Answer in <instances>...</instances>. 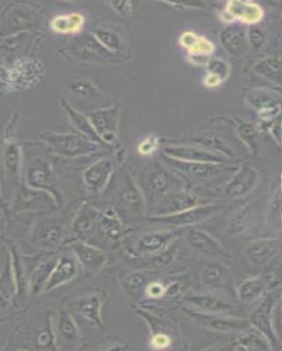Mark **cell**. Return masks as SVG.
Returning <instances> with one entry per match:
<instances>
[{
	"mask_svg": "<svg viewBox=\"0 0 282 351\" xmlns=\"http://www.w3.org/2000/svg\"><path fill=\"white\" fill-rule=\"evenodd\" d=\"M222 209L218 204H203L196 208L186 210L172 215L153 216L150 219V223L163 226V227L174 228L181 230L183 228L193 227L211 219Z\"/></svg>",
	"mask_w": 282,
	"mask_h": 351,
	"instance_id": "1",
	"label": "cell"
},
{
	"mask_svg": "<svg viewBox=\"0 0 282 351\" xmlns=\"http://www.w3.org/2000/svg\"><path fill=\"white\" fill-rule=\"evenodd\" d=\"M165 164L171 169H175L178 173L198 180H212L224 178L226 175H233L237 171L236 166L213 162H184L180 160L168 158L164 156Z\"/></svg>",
	"mask_w": 282,
	"mask_h": 351,
	"instance_id": "2",
	"label": "cell"
},
{
	"mask_svg": "<svg viewBox=\"0 0 282 351\" xmlns=\"http://www.w3.org/2000/svg\"><path fill=\"white\" fill-rule=\"evenodd\" d=\"M64 222L58 219L45 218L34 224L30 240L34 246L51 250L58 247L64 237Z\"/></svg>",
	"mask_w": 282,
	"mask_h": 351,
	"instance_id": "3",
	"label": "cell"
},
{
	"mask_svg": "<svg viewBox=\"0 0 282 351\" xmlns=\"http://www.w3.org/2000/svg\"><path fill=\"white\" fill-rule=\"evenodd\" d=\"M45 140L56 152L65 156L89 155L98 149L96 143L72 134H52Z\"/></svg>",
	"mask_w": 282,
	"mask_h": 351,
	"instance_id": "4",
	"label": "cell"
},
{
	"mask_svg": "<svg viewBox=\"0 0 282 351\" xmlns=\"http://www.w3.org/2000/svg\"><path fill=\"white\" fill-rule=\"evenodd\" d=\"M15 212L45 211L55 208L54 197L46 191L21 187L14 202Z\"/></svg>",
	"mask_w": 282,
	"mask_h": 351,
	"instance_id": "5",
	"label": "cell"
},
{
	"mask_svg": "<svg viewBox=\"0 0 282 351\" xmlns=\"http://www.w3.org/2000/svg\"><path fill=\"white\" fill-rule=\"evenodd\" d=\"M187 313L199 324L220 333L242 332L252 327L249 319H247L226 317V316L224 317V316L209 315V313L196 312L192 310H189Z\"/></svg>",
	"mask_w": 282,
	"mask_h": 351,
	"instance_id": "6",
	"label": "cell"
},
{
	"mask_svg": "<svg viewBox=\"0 0 282 351\" xmlns=\"http://www.w3.org/2000/svg\"><path fill=\"white\" fill-rule=\"evenodd\" d=\"M187 243L196 252L216 258H228L230 255L215 238L199 228L190 227L186 234Z\"/></svg>",
	"mask_w": 282,
	"mask_h": 351,
	"instance_id": "7",
	"label": "cell"
},
{
	"mask_svg": "<svg viewBox=\"0 0 282 351\" xmlns=\"http://www.w3.org/2000/svg\"><path fill=\"white\" fill-rule=\"evenodd\" d=\"M259 175L255 169L243 165L237 169L224 188L225 196L238 199L248 195L258 184Z\"/></svg>",
	"mask_w": 282,
	"mask_h": 351,
	"instance_id": "8",
	"label": "cell"
},
{
	"mask_svg": "<svg viewBox=\"0 0 282 351\" xmlns=\"http://www.w3.org/2000/svg\"><path fill=\"white\" fill-rule=\"evenodd\" d=\"M274 306V300L271 294L264 296L259 305L250 313V324L253 328L261 333L270 343L272 349L280 344L272 329L271 324V312Z\"/></svg>",
	"mask_w": 282,
	"mask_h": 351,
	"instance_id": "9",
	"label": "cell"
},
{
	"mask_svg": "<svg viewBox=\"0 0 282 351\" xmlns=\"http://www.w3.org/2000/svg\"><path fill=\"white\" fill-rule=\"evenodd\" d=\"M280 238H263L252 241L244 250L250 262L255 266L268 265L271 260L281 253Z\"/></svg>",
	"mask_w": 282,
	"mask_h": 351,
	"instance_id": "10",
	"label": "cell"
},
{
	"mask_svg": "<svg viewBox=\"0 0 282 351\" xmlns=\"http://www.w3.org/2000/svg\"><path fill=\"white\" fill-rule=\"evenodd\" d=\"M203 205L199 197L185 192H172L166 194L156 206L154 216H165L178 214L186 210Z\"/></svg>",
	"mask_w": 282,
	"mask_h": 351,
	"instance_id": "11",
	"label": "cell"
},
{
	"mask_svg": "<svg viewBox=\"0 0 282 351\" xmlns=\"http://www.w3.org/2000/svg\"><path fill=\"white\" fill-rule=\"evenodd\" d=\"M164 154L168 158L184 162L230 164L226 156L193 147H167L164 149Z\"/></svg>",
	"mask_w": 282,
	"mask_h": 351,
	"instance_id": "12",
	"label": "cell"
},
{
	"mask_svg": "<svg viewBox=\"0 0 282 351\" xmlns=\"http://www.w3.org/2000/svg\"><path fill=\"white\" fill-rule=\"evenodd\" d=\"M51 166L43 158L34 159L27 170V186L34 189L54 193Z\"/></svg>",
	"mask_w": 282,
	"mask_h": 351,
	"instance_id": "13",
	"label": "cell"
},
{
	"mask_svg": "<svg viewBox=\"0 0 282 351\" xmlns=\"http://www.w3.org/2000/svg\"><path fill=\"white\" fill-rule=\"evenodd\" d=\"M118 108H112L93 112L89 121L100 139L106 143L114 142L117 134Z\"/></svg>",
	"mask_w": 282,
	"mask_h": 351,
	"instance_id": "14",
	"label": "cell"
},
{
	"mask_svg": "<svg viewBox=\"0 0 282 351\" xmlns=\"http://www.w3.org/2000/svg\"><path fill=\"white\" fill-rule=\"evenodd\" d=\"M99 213L92 206H84L75 218L71 226V233L78 240L84 241L96 230Z\"/></svg>",
	"mask_w": 282,
	"mask_h": 351,
	"instance_id": "15",
	"label": "cell"
},
{
	"mask_svg": "<svg viewBox=\"0 0 282 351\" xmlns=\"http://www.w3.org/2000/svg\"><path fill=\"white\" fill-rule=\"evenodd\" d=\"M221 43L231 56H242L246 51L248 43L246 28L240 24L231 25L222 33Z\"/></svg>",
	"mask_w": 282,
	"mask_h": 351,
	"instance_id": "16",
	"label": "cell"
},
{
	"mask_svg": "<svg viewBox=\"0 0 282 351\" xmlns=\"http://www.w3.org/2000/svg\"><path fill=\"white\" fill-rule=\"evenodd\" d=\"M113 168H114L113 160L110 158L100 160L84 172V183L93 192H98L108 183Z\"/></svg>",
	"mask_w": 282,
	"mask_h": 351,
	"instance_id": "17",
	"label": "cell"
},
{
	"mask_svg": "<svg viewBox=\"0 0 282 351\" xmlns=\"http://www.w3.org/2000/svg\"><path fill=\"white\" fill-rule=\"evenodd\" d=\"M71 247L78 261L86 271L95 272L105 265L106 260L105 254L96 247L84 243L82 241H75Z\"/></svg>",
	"mask_w": 282,
	"mask_h": 351,
	"instance_id": "18",
	"label": "cell"
},
{
	"mask_svg": "<svg viewBox=\"0 0 282 351\" xmlns=\"http://www.w3.org/2000/svg\"><path fill=\"white\" fill-rule=\"evenodd\" d=\"M185 302L196 307L200 313L209 315L234 311L235 306L225 300L211 295H192L184 298Z\"/></svg>",
	"mask_w": 282,
	"mask_h": 351,
	"instance_id": "19",
	"label": "cell"
},
{
	"mask_svg": "<svg viewBox=\"0 0 282 351\" xmlns=\"http://www.w3.org/2000/svg\"><path fill=\"white\" fill-rule=\"evenodd\" d=\"M178 230L154 232L144 234L137 241L136 250L142 254L158 253L167 246L172 241L176 239Z\"/></svg>",
	"mask_w": 282,
	"mask_h": 351,
	"instance_id": "20",
	"label": "cell"
},
{
	"mask_svg": "<svg viewBox=\"0 0 282 351\" xmlns=\"http://www.w3.org/2000/svg\"><path fill=\"white\" fill-rule=\"evenodd\" d=\"M77 271V263L72 256H62L61 258L58 259L54 271L50 276L48 283L45 287V291L54 289L55 287H58L59 285L67 283L68 281L71 280L76 276Z\"/></svg>",
	"mask_w": 282,
	"mask_h": 351,
	"instance_id": "21",
	"label": "cell"
},
{
	"mask_svg": "<svg viewBox=\"0 0 282 351\" xmlns=\"http://www.w3.org/2000/svg\"><path fill=\"white\" fill-rule=\"evenodd\" d=\"M96 230L99 236L109 241H117L121 237L122 227L120 219L111 209L99 213Z\"/></svg>",
	"mask_w": 282,
	"mask_h": 351,
	"instance_id": "22",
	"label": "cell"
},
{
	"mask_svg": "<svg viewBox=\"0 0 282 351\" xmlns=\"http://www.w3.org/2000/svg\"><path fill=\"white\" fill-rule=\"evenodd\" d=\"M234 350H272L270 343L266 338L252 327L240 332Z\"/></svg>",
	"mask_w": 282,
	"mask_h": 351,
	"instance_id": "23",
	"label": "cell"
},
{
	"mask_svg": "<svg viewBox=\"0 0 282 351\" xmlns=\"http://www.w3.org/2000/svg\"><path fill=\"white\" fill-rule=\"evenodd\" d=\"M84 25V18L78 12L58 15L52 19L50 27L56 34H72L80 32Z\"/></svg>",
	"mask_w": 282,
	"mask_h": 351,
	"instance_id": "24",
	"label": "cell"
},
{
	"mask_svg": "<svg viewBox=\"0 0 282 351\" xmlns=\"http://www.w3.org/2000/svg\"><path fill=\"white\" fill-rule=\"evenodd\" d=\"M58 256H52L45 262L40 263L36 269L33 271L30 278V291L31 293L36 294L40 291L45 289L47 283L51 276L53 271L58 262Z\"/></svg>",
	"mask_w": 282,
	"mask_h": 351,
	"instance_id": "25",
	"label": "cell"
},
{
	"mask_svg": "<svg viewBox=\"0 0 282 351\" xmlns=\"http://www.w3.org/2000/svg\"><path fill=\"white\" fill-rule=\"evenodd\" d=\"M170 171L161 168L152 172L147 181L150 192L156 195H163V197L170 193L169 191L178 181Z\"/></svg>",
	"mask_w": 282,
	"mask_h": 351,
	"instance_id": "26",
	"label": "cell"
},
{
	"mask_svg": "<svg viewBox=\"0 0 282 351\" xmlns=\"http://www.w3.org/2000/svg\"><path fill=\"white\" fill-rule=\"evenodd\" d=\"M256 212L255 206H246L231 219L228 234L233 237L239 236L246 232L255 221Z\"/></svg>",
	"mask_w": 282,
	"mask_h": 351,
	"instance_id": "27",
	"label": "cell"
},
{
	"mask_svg": "<svg viewBox=\"0 0 282 351\" xmlns=\"http://www.w3.org/2000/svg\"><path fill=\"white\" fill-rule=\"evenodd\" d=\"M266 284L264 278H252L244 282L238 289V296L243 302H253L265 294Z\"/></svg>",
	"mask_w": 282,
	"mask_h": 351,
	"instance_id": "28",
	"label": "cell"
},
{
	"mask_svg": "<svg viewBox=\"0 0 282 351\" xmlns=\"http://www.w3.org/2000/svg\"><path fill=\"white\" fill-rule=\"evenodd\" d=\"M4 165L6 176L12 180H17L21 171V149L16 143L9 142L6 144Z\"/></svg>",
	"mask_w": 282,
	"mask_h": 351,
	"instance_id": "29",
	"label": "cell"
},
{
	"mask_svg": "<svg viewBox=\"0 0 282 351\" xmlns=\"http://www.w3.org/2000/svg\"><path fill=\"white\" fill-rule=\"evenodd\" d=\"M58 337L68 349L78 343V329L67 312H62L59 317Z\"/></svg>",
	"mask_w": 282,
	"mask_h": 351,
	"instance_id": "30",
	"label": "cell"
},
{
	"mask_svg": "<svg viewBox=\"0 0 282 351\" xmlns=\"http://www.w3.org/2000/svg\"><path fill=\"white\" fill-rule=\"evenodd\" d=\"M121 190L119 193V199L124 205L128 208L140 211L142 206V197H141L139 191L137 190L132 180L126 176L124 181L122 182Z\"/></svg>",
	"mask_w": 282,
	"mask_h": 351,
	"instance_id": "31",
	"label": "cell"
},
{
	"mask_svg": "<svg viewBox=\"0 0 282 351\" xmlns=\"http://www.w3.org/2000/svg\"><path fill=\"white\" fill-rule=\"evenodd\" d=\"M64 108L67 109L68 115L70 116L72 123H73L75 128H76L78 131L84 134V136L89 138L91 142H102V140L100 139L98 134L96 133L95 130H94L89 119L84 117V116L80 114V112L75 111L74 109H72L67 104H64Z\"/></svg>",
	"mask_w": 282,
	"mask_h": 351,
	"instance_id": "32",
	"label": "cell"
},
{
	"mask_svg": "<svg viewBox=\"0 0 282 351\" xmlns=\"http://www.w3.org/2000/svg\"><path fill=\"white\" fill-rule=\"evenodd\" d=\"M247 99L255 108L259 109L263 112H272L274 110L277 111V109L280 110V100L277 101L271 94L262 92V90H253L248 94Z\"/></svg>",
	"mask_w": 282,
	"mask_h": 351,
	"instance_id": "33",
	"label": "cell"
},
{
	"mask_svg": "<svg viewBox=\"0 0 282 351\" xmlns=\"http://www.w3.org/2000/svg\"><path fill=\"white\" fill-rule=\"evenodd\" d=\"M255 70L266 80L281 84V66L280 59L268 58L259 62Z\"/></svg>",
	"mask_w": 282,
	"mask_h": 351,
	"instance_id": "34",
	"label": "cell"
},
{
	"mask_svg": "<svg viewBox=\"0 0 282 351\" xmlns=\"http://www.w3.org/2000/svg\"><path fill=\"white\" fill-rule=\"evenodd\" d=\"M10 263H6L4 271L0 277V309H5L10 304L14 289Z\"/></svg>",
	"mask_w": 282,
	"mask_h": 351,
	"instance_id": "35",
	"label": "cell"
},
{
	"mask_svg": "<svg viewBox=\"0 0 282 351\" xmlns=\"http://www.w3.org/2000/svg\"><path fill=\"white\" fill-rule=\"evenodd\" d=\"M224 276V266L219 263H211L205 265L203 268L200 277L203 283L209 287L218 285L222 280Z\"/></svg>",
	"mask_w": 282,
	"mask_h": 351,
	"instance_id": "36",
	"label": "cell"
},
{
	"mask_svg": "<svg viewBox=\"0 0 282 351\" xmlns=\"http://www.w3.org/2000/svg\"><path fill=\"white\" fill-rule=\"evenodd\" d=\"M268 265L270 266L271 268L266 272L264 280L268 288L274 289V288L280 287L281 282V253L271 260Z\"/></svg>",
	"mask_w": 282,
	"mask_h": 351,
	"instance_id": "37",
	"label": "cell"
},
{
	"mask_svg": "<svg viewBox=\"0 0 282 351\" xmlns=\"http://www.w3.org/2000/svg\"><path fill=\"white\" fill-rule=\"evenodd\" d=\"M268 221L269 224L275 230H281V194L279 188L278 192L275 194L269 206Z\"/></svg>",
	"mask_w": 282,
	"mask_h": 351,
	"instance_id": "38",
	"label": "cell"
},
{
	"mask_svg": "<svg viewBox=\"0 0 282 351\" xmlns=\"http://www.w3.org/2000/svg\"><path fill=\"white\" fill-rule=\"evenodd\" d=\"M94 36L104 48L109 51H115L120 47V39L115 33L110 31L98 29L94 31Z\"/></svg>",
	"mask_w": 282,
	"mask_h": 351,
	"instance_id": "39",
	"label": "cell"
},
{
	"mask_svg": "<svg viewBox=\"0 0 282 351\" xmlns=\"http://www.w3.org/2000/svg\"><path fill=\"white\" fill-rule=\"evenodd\" d=\"M99 302L98 297H87L80 302V308L86 317L99 322Z\"/></svg>",
	"mask_w": 282,
	"mask_h": 351,
	"instance_id": "40",
	"label": "cell"
},
{
	"mask_svg": "<svg viewBox=\"0 0 282 351\" xmlns=\"http://www.w3.org/2000/svg\"><path fill=\"white\" fill-rule=\"evenodd\" d=\"M271 324L272 329H274L275 335L279 340L281 341V303L279 300L272 306L271 312Z\"/></svg>",
	"mask_w": 282,
	"mask_h": 351,
	"instance_id": "41",
	"label": "cell"
},
{
	"mask_svg": "<svg viewBox=\"0 0 282 351\" xmlns=\"http://www.w3.org/2000/svg\"><path fill=\"white\" fill-rule=\"evenodd\" d=\"M249 42L252 44L253 48L259 49L262 44L264 43L265 34L258 27H250L249 32H247Z\"/></svg>",
	"mask_w": 282,
	"mask_h": 351,
	"instance_id": "42",
	"label": "cell"
},
{
	"mask_svg": "<svg viewBox=\"0 0 282 351\" xmlns=\"http://www.w3.org/2000/svg\"><path fill=\"white\" fill-rule=\"evenodd\" d=\"M156 146H158V140H156V138L155 136H150L140 144L139 152L142 154V155H150V154L154 152Z\"/></svg>",
	"mask_w": 282,
	"mask_h": 351,
	"instance_id": "43",
	"label": "cell"
},
{
	"mask_svg": "<svg viewBox=\"0 0 282 351\" xmlns=\"http://www.w3.org/2000/svg\"><path fill=\"white\" fill-rule=\"evenodd\" d=\"M209 71L213 74L218 75L219 77H224L227 75V65L222 61H213L209 64Z\"/></svg>",
	"mask_w": 282,
	"mask_h": 351,
	"instance_id": "44",
	"label": "cell"
},
{
	"mask_svg": "<svg viewBox=\"0 0 282 351\" xmlns=\"http://www.w3.org/2000/svg\"><path fill=\"white\" fill-rule=\"evenodd\" d=\"M171 340L168 335L163 333L156 334L152 337V344L156 349H165L170 346Z\"/></svg>",
	"mask_w": 282,
	"mask_h": 351,
	"instance_id": "45",
	"label": "cell"
},
{
	"mask_svg": "<svg viewBox=\"0 0 282 351\" xmlns=\"http://www.w3.org/2000/svg\"><path fill=\"white\" fill-rule=\"evenodd\" d=\"M165 288L161 283H152L147 287V294L152 298H158L164 295Z\"/></svg>",
	"mask_w": 282,
	"mask_h": 351,
	"instance_id": "46",
	"label": "cell"
},
{
	"mask_svg": "<svg viewBox=\"0 0 282 351\" xmlns=\"http://www.w3.org/2000/svg\"><path fill=\"white\" fill-rule=\"evenodd\" d=\"M144 281H145V278H144L143 275L136 274L128 278V285L131 289H137L141 285H143Z\"/></svg>",
	"mask_w": 282,
	"mask_h": 351,
	"instance_id": "47",
	"label": "cell"
},
{
	"mask_svg": "<svg viewBox=\"0 0 282 351\" xmlns=\"http://www.w3.org/2000/svg\"><path fill=\"white\" fill-rule=\"evenodd\" d=\"M76 87V93L81 94V95H90V94L93 92L92 86H87V84H78Z\"/></svg>",
	"mask_w": 282,
	"mask_h": 351,
	"instance_id": "48",
	"label": "cell"
},
{
	"mask_svg": "<svg viewBox=\"0 0 282 351\" xmlns=\"http://www.w3.org/2000/svg\"><path fill=\"white\" fill-rule=\"evenodd\" d=\"M0 200H1V191H0Z\"/></svg>",
	"mask_w": 282,
	"mask_h": 351,
	"instance_id": "49",
	"label": "cell"
}]
</instances>
